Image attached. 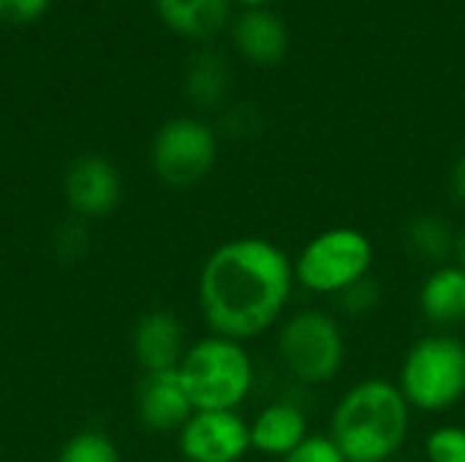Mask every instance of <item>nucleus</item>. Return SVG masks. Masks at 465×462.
Instances as JSON below:
<instances>
[{
  "mask_svg": "<svg viewBox=\"0 0 465 462\" xmlns=\"http://www.w3.org/2000/svg\"><path fill=\"white\" fill-rule=\"evenodd\" d=\"M294 261L264 237L221 242L199 272V308L213 335L253 340L270 332L294 291Z\"/></svg>",
  "mask_w": 465,
  "mask_h": 462,
  "instance_id": "f257e3e1",
  "label": "nucleus"
},
{
  "mask_svg": "<svg viewBox=\"0 0 465 462\" xmlns=\"http://www.w3.org/2000/svg\"><path fill=\"white\" fill-rule=\"evenodd\" d=\"M411 406L387 378H365L343 392L330 417V438L349 462H392L406 447Z\"/></svg>",
  "mask_w": 465,
  "mask_h": 462,
  "instance_id": "f03ea898",
  "label": "nucleus"
},
{
  "mask_svg": "<svg viewBox=\"0 0 465 462\" xmlns=\"http://www.w3.org/2000/svg\"><path fill=\"white\" fill-rule=\"evenodd\" d=\"M177 373L196 411H237L256 381V368L245 346L221 335L196 340Z\"/></svg>",
  "mask_w": 465,
  "mask_h": 462,
  "instance_id": "7ed1b4c3",
  "label": "nucleus"
},
{
  "mask_svg": "<svg viewBox=\"0 0 465 462\" xmlns=\"http://www.w3.org/2000/svg\"><path fill=\"white\" fill-rule=\"evenodd\" d=\"M398 387L411 411L441 414L465 398V343L450 332H430L411 343L401 362Z\"/></svg>",
  "mask_w": 465,
  "mask_h": 462,
  "instance_id": "20e7f679",
  "label": "nucleus"
},
{
  "mask_svg": "<svg viewBox=\"0 0 465 462\" xmlns=\"http://www.w3.org/2000/svg\"><path fill=\"white\" fill-rule=\"evenodd\" d=\"M376 251L365 231L332 226L311 237L294 259V283L316 297H338L371 275Z\"/></svg>",
  "mask_w": 465,
  "mask_h": 462,
  "instance_id": "39448f33",
  "label": "nucleus"
},
{
  "mask_svg": "<svg viewBox=\"0 0 465 462\" xmlns=\"http://www.w3.org/2000/svg\"><path fill=\"white\" fill-rule=\"evenodd\" d=\"M275 346L283 370L305 387L335 381L346 362V338L338 319L316 308L292 313L281 324Z\"/></svg>",
  "mask_w": 465,
  "mask_h": 462,
  "instance_id": "423d86ee",
  "label": "nucleus"
},
{
  "mask_svg": "<svg viewBox=\"0 0 465 462\" xmlns=\"http://www.w3.org/2000/svg\"><path fill=\"white\" fill-rule=\"evenodd\" d=\"M153 169L169 188L199 185L218 161L215 131L196 117H172L153 139Z\"/></svg>",
  "mask_w": 465,
  "mask_h": 462,
  "instance_id": "0eeeda50",
  "label": "nucleus"
},
{
  "mask_svg": "<svg viewBox=\"0 0 465 462\" xmlns=\"http://www.w3.org/2000/svg\"><path fill=\"white\" fill-rule=\"evenodd\" d=\"M188 462H240L251 452V425L237 411H193L180 430Z\"/></svg>",
  "mask_w": 465,
  "mask_h": 462,
  "instance_id": "6e6552de",
  "label": "nucleus"
},
{
  "mask_svg": "<svg viewBox=\"0 0 465 462\" xmlns=\"http://www.w3.org/2000/svg\"><path fill=\"white\" fill-rule=\"evenodd\" d=\"M63 193L79 218H104L123 199V177L112 161L101 155H82L65 169Z\"/></svg>",
  "mask_w": 465,
  "mask_h": 462,
  "instance_id": "1a4fd4ad",
  "label": "nucleus"
},
{
  "mask_svg": "<svg viewBox=\"0 0 465 462\" xmlns=\"http://www.w3.org/2000/svg\"><path fill=\"white\" fill-rule=\"evenodd\" d=\"M136 411L144 428L155 433L183 430V425L193 417V403L183 387L177 370L144 373L136 389Z\"/></svg>",
  "mask_w": 465,
  "mask_h": 462,
  "instance_id": "9d476101",
  "label": "nucleus"
},
{
  "mask_svg": "<svg viewBox=\"0 0 465 462\" xmlns=\"http://www.w3.org/2000/svg\"><path fill=\"white\" fill-rule=\"evenodd\" d=\"M134 357L144 373L177 370L185 357V329L183 321L169 310L144 313L131 335Z\"/></svg>",
  "mask_w": 465,
  "mask_h": 462,
  "instance_id": "9b49d317",
  "label": "nucleus"
},
{
  "mask_svg": "<svg viewBox=\"0 0 465 462\" xmlns=\"http://www.w3.org/2000/svg\"><path fill=\"white\" fill-rule=\"evenodd\" d=\"M234 49L253 65H278L292 46L286 22L270 8H248L232 25Z\"/></svg>",
  "mask_w": 465,
  "mask_h": 462,
  "instance_id": "f8f14e48",
  "label": "nucleus"
},
{
  "mask_svg": "<svg viewBox=\"0 0 465 462\" xmlns=\"http://www.w3.org/2000/svg\"><path fill=\"white\" fill-rule=\"evenodd\" d=\"M308 436V417L292 400H275L264 406L251 422V449L281 460Z\"/></svg>",
  "mask_w": 465,
  "mask_h": 462,
  "instance_id": "ddd939ff",
  "label": "nucleus"
},
{
  "mask_svg": "<svg viewBox=\"0 0 465 462\" xmlns=\"http://www.w3.org/2000/svg\"><path fill=\"white\" fill-rule=\"evenodd\" d=\"M420 313L441 332L465 324V270L460 264H441L428 272L420 286Z\"/></svg>",
  "mask_w": 465,
  "mask_h": 462,
  "instance_id": "4468645a",
  "label": "nucleus"
},
{
  "mask_svg": "<svg viewBox=\"0 0 465 462\" xmlns=\"http://www.w3.org/2000/svg\"><path fill=\"white\" fill-rule=\"evenodd\" d=\"M161 22L191 41H210L232 19V0H153Z\"/></svg>",
  "mask_w": 465,
  "mask_h": 462,
  "instance_id": "2eb2a0df",
  "label": "nucleus"
},
{
  "mask_svg": "<svg viewBox=\"0 0 465 462\" xmlns=\"http://www.w3.org/2000/svg\"><path fill=\"white\" fill-rule=\"evenodd\" d=\"M185 95L199 109H215L229 90V65L218 49H199L191 54L183 74Z\"/></svg>",
  "mask_w": 465,
  "mask_h": 462,
  "instance_id": "dca6fc26",
  "label": "nucleus"
},
{
  "mask_svg": "<svg viewBox=\"0 0 465 462\" xmlns=\"http://www.w3.org/2000/svg\"><path fill=\"white\" fill-rule=\"evenodd\" d=\"M406 245L420 261H425L430 267H441V264H450L447 259L455 253L458 237L452 234V229L444 218L417 215L406 229Z\"/></svg>",
  "mask_w": 465,
  "mask_h": 462,
  "instance_id": "f3484780",
  "label": "nucleus"
},
{
  "mask_svg": "<svg viewBox=\"0 0 465 462\" xmlns=\"http://www.w3.org/2000/svg\"><path fill=\"white\" fill-rule=\"evenodd\" d=\"M54 462H120V452L106 433L82 430L65 441Z\"/></svg>",
  "mask_w": 465,
  "mask_h": 462,
  "instance_id": "a211bd4d",
  "label": "nucleus"
},
{
  "mask_svg": "<svg viewBox=\"0 0 465 462\" xmlns=\"http://www.w3.org/2000/svg\"><path fill=\"white\" fill-rule=\"evenodd\" d=\"M428 462H465V428L441 425L425 438Z\"/></svg>",
  "mask_w": 465,
  "mask_h": 462,
  "instance_id": "6ab92c4d",
  "label": "nucleus"
},
{
  "mask_svg": "<svg viewBox=\"0 0 465 462\" xmlns=\"http://www.w3.org/2000/svg\"><path fill=\"white\" fill-rule=\"evenodd\" d=\"M281 462H349L330 433H311L300 447H294Z\"/></svg>",
  "mask_w": 465,
  "mask_h": 462,
  "instance_id": "aec40b11",
  "label": "nucleus"
},
{
  "mask_svg": "<svg viewBox=\"0 0 465 462\" xmlns=\"http://www.w3.org/2000/svg\"><path fill=\"white\" fill-rule=\"evenodd\" d=\"M335 300L341 302V308L349 316H365L379 305V286L371 278H365V280L354 283L351 289H346L343 294H338Z\"/></svg>",
  "mask_w": 465,
  "mask_h": 462,
  "instance_id": "412c9836",
  "label": "nucleus"
},
{
  "mask_svg": "<svg viewBox=\"0 0 465 462\" xmlns=\"http://www.w3.org/2000/svg\"><path fill=\"white\" fill-rule=\"evenodd\" d=\"M52 0H0V19L11 25H27L49 11Z\"/></svg>",
  "mask_w": 465,
  "mask_h": 462,
  "instance_id": "4be33fe9",
  "label": "nucleus"
},
{
  "mask_svg": "<svg viewBox=\"0 0 465 462\" xmlns=\"http://www.w3.org/2000/svg\"><path fill=\"white\" fill-rule=\"evenodd\" d=\"M452 193H455V199L465 207V152L455 161V166H452Z\"/></svg>",
  "mask_w": 465,
  "mask_h": 462,
  "instance_id": "5701e85b",
  "label": "nucleus"
},
{
  "mask_svg": "<svg viewBox=\"0 0 465 462\" xmlns=\"http://www.w3.org/2000/svg\"><path fill=\"white\" fill-rule=\"evenodd\" d=\"M234 3H240V5L248 11V8H267L272 0H234Z\"/></svg>",
  "mask_w": 465,
  "mask_h": 462,
  "instance_id": "b1692460",
  "label": "nucleus"
},
{
  "mask_svg": "<svg viewBox=\"0 0 465 462\" xmlns=\"http://www.w3.org/2000/svg\"><path fill=\"white\" fill-rule=\"evenodd\" d=\"M455 256H458V264L465 270V229L463 234L458 237V248H455Z\"/></svg>",
  "mask_w": 465,
  "mask_h": 462,
  "instance_id": "393cba45",
  "label": "nucleus"
},
{
  "mask_svg": "<svg viewBox=\"0 0 465 462\" xmlns=\"http://www.w3.org/2000/svg\"><path fill=\"white\" fill-rule=\"evenodd\" d=\"M177 462H188V460H177Z\"/></svg>",
  "mask_w": 465,
  "mask_h": 462,
  "instance_id": "a878e982",
  "label": "nucleus"
},
{
  "mask_svg": "<svg viewBox=\"0 0 465 462\" xmlns=\"http://www.w3.org/2000/svg\"><path fill=\"white\" fill-rule=\"evenodd\" d=\"M392 462H395V460H392Z\"/></svg>",
  "mask_w": 465,
  "mask_h": 462,
  "instance_id": "bb28decb",
  "label": "nucleus"
}]
</instances>
